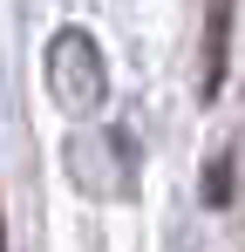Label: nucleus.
<instances>
[{
  "label": "nucleus",
  "instance_id": "obj_3",
  "mask_svg": "<svg viewBox=\"0 0 245 252\" xmlns=\"http://www.w3.org/2000/svg\"><path fill=\"white\" fill-rule=\"evenodd\" d=\"M0 252H7V225H0Z\"/></svg>",
  "mask_w": 245,
  "mask_h": 252
},
{
  "label": "nucleus",
  "instance_id": "obj_2",
  "mask_svg": "<svg viewBox=\"0 0 245 252\" xmlns=\"http://www.w3.org/2000/svg\"><path fill=\"white\" fill-rule=\"evenodd\" d=\"M225 48H232V0H204V82H198L204 102L225 89Z\"/></svg>",
  "mask_w": 245,
  "mask_h": 252
},
{
  "label": "nucleus",
  "instance_id": "obj_1",
  "mask_svg": "<svg viewBox=\"0 0 245 252\" xmlns=\"http://www.w3.org/2000/svg\"><path fill=\"white\" fill-rule=\"evenodd\" d=\"M48 89L61 109H95L102 102V55L82 28H61L55 48H48Z\"/></svg>",
  "mask_w": 245,
  "mask_h": 252
}]
</instances>
